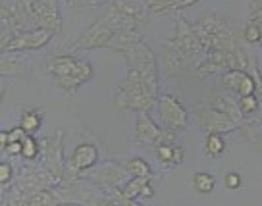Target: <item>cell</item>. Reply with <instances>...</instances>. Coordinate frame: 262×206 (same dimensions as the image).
<instances>
[{"label":"cell","instance_id":"cell-9","mask_svg":"<svg viewBox=\"0 0 262 206\" xmlns=\"http://www.w3.org/2000/svg\"><path fill=\"white\" fill-rule=\"evenodd\" d=\"M135 139L141 145L155 149L160 143L176 141V131L164 127V125H158L148 116V112H137V116H135Z\"/></svg>","mask_w":262,"mask_h":206},{"label":"cell","instance_id":"cell-30","mask_svg":"<svg viewBox=\"0 0 262 206\" xmlns=\"http://www.w3.org/2000/svg\"><path fill=\"white\" fill-rule=\"evenodd\" d=\"M243 39H245V42H249V44L258 42L260 31H258V25L254 24V21H249V24L245 25V29H243Z\"/></svg>","mask_w":262,"mask_h":206},{"label":"cell","instance_id":"cell-22","mask_svg":"<svg viewBox=\"0 0 262 206\" xmlns=\"http://www.w3.org/2000/svg\"><path fill=\"white\" fill-rule=\"evenodd\" d=\"M196 2H201V0H155L148 12L150 14H176L178 10L187 8Z\"/></svg>","mask_w":262,"mask_h":206},{"label":"cell","instance_id":"cell-13","mask_svg":"<svg viewBox=\"0 0 262 206\" xmlns=\"http://www.w3.org/2000/svg\"><path fill=\"white\" fill-rule=\"evenodd\" d=\"M220 81L224 89H228L237 97L256 91V79L249 70H228L220 75Z\"/></svg>","mask_w":262,"mask_h":206},{"label":"cell","instance_id":"cell-28","mask_svg":"<svg viewBox=\"0 0 262 206\" xmlns=\"http://www.w3.org/2000/svg\"><path fill=\"white\" fill-rule=\"evenodd\" d=\"M14 177H16V173H14V168L10 162L6 160H0V185H12L14 183Z\"/></svg>","mask_w":262,"mask_h":206},{"label":"cell","instance_id":"cell-3","mask_svg":"<svg viewBox=\"0 0 262 206\" xmlns=\"http://www.w3.org/2000/svg\"><path fill=\"white\" fill-rule=\"evenodd\" d=\"M162 49L166 50V72H181L185 67H193L195 70L196 62L203 58V47L199 41L195 27L189 24L183 16H178L176 19V31L170 41L162 42Z\"/></svg>","mask_w":262,"mask_h":206},{"label":"cell","instance_id":"cell-41","mask_svg":"<svg viewBox=\"0 0 262 206\" xmlns=\"http://www.w3.org/2000/svg\"><path fill=\"white\" fill-rule=\"evenodd\" d=\"M8 145V131H0V147L4 149Z\"/></svg>","mask_w":262,"mask_h":206},{"label":"cell","instance_id":"cell-42","mask_svg":"<svg viewBox=\"0 0 262 206\" xmlns=\"http://www.w3.org/2000/svg\"><path fill=\"white\" fill-rule=\"evenodd\" d=\"M4 93H6V81H4V77H0V102H2Z\"/></svg>","mask_w":262,"mask_h":206},{"label":"cell","instance_id":"cell-23","mask_svg":"<svg viewBox=\"0 0 262 206\" xmlns=\"http://www.w3.org/2000/svg\"><path fill=\"white\" fill-rule=\"evenodd\" d=\"M58 202L60 200H58V197L54 195L52 189H39L25 197V204L29 206H52L58 204Z\"/></svg>","mask_w":262,"mask_h":206},{"label":"cell","instance_id":"cell-8","mask_svg":"<svg viewBox=\"0 0 262 206\" xmlns=\"http://www.w3.org/2000/svg\"><path fill=\"white\" fill-rule=\"evenodd\" d=\"M156 116L160 120V124L172 131H183L189 125V114L185 106L181 104L180 99H176L173 95H158L155 104Z\"/></svg>","mask_w":262,"mask_h":206},{"label":"cell","instance_id":"cell-40","mask_svg":"<svg viewBox=\"0 0 262 206\" xmlns=\"http://www.w3.org/2000/svg\"><path fill=\"white\" fill-rule=\"evenodd\" d=\"M6 193H8V185H0V204L6 202Z\"/></svg>","mask_w":262,"mask_h":206},{"label":"cell","instance_id":"cell-15","mask_svg":"<svg viewBox=\"0 0 262 206\" xmlns=\"http://www.w3.org/2000/svg\"><path fill=\"white\" fill-rule=\"evenodd\" d=\"M195 31L199 35H218V33H226L229 31V25L226 21V17L222 16L220 12L216 10H205L201 12L196 21L193 24Z\"/></svg>","mask_w":262,"mask_h":206},{"label":"cell","instance_id":"cell-7","mask_svg":"<svg viewBox=\"0 0 262 206\" xmlns=\"http://www.w3.org/2000/svg\"><path fill=\"white\" fill-rule=\"evenodd\" d=\"M24 10L37 27L50 29L54 35L62 33V16L56 0H24Z\"/></svg>","mask_w":262,"mask_h":206},{"label":"cell","instance_id":"cell-38","mask_svg":"<svg viewBox=\"0 0 262 206\" xmlns=\"http://www.w3.org/2000/svg\"><path fill=\"white\" fill-rule=\"evenodd\" d=\"M155 197V189H152V185H150V181L143 187V191H141V200H150V198Z\"/></svg>","mask_w":262,"mask_h":206},{"label":"cell","instance_id":"cell-21","mask_svg":"<svg viewBox=\"0 0 262 206\" xmlns=\"http://www.w3.org/2000/svg\"><path fill=\"white\" fill-rule=\"evenodd\" d=\"M148 181H150V177H129L120 187V191H122V195L129 200L131 204H137L141 200V191H143V187Z\"/></svg>","mask_w":262,"mask_h":206},{"label":"cell","instance_id":"cell-31","mask_svg":"<svg viewBox=\"0 0 262 206\" xmlns=\"http://www.w3.org/2000/svg\"><path fill=\"white\" fill-rule=\"evenodd\" d=\"M14 25L12 24H2L0 25V52L6 50V44L10 42V39L14 37Z\"/></svg>","mask_w":262,"mask_h":206},{"label":"cell","instance_id":"cell-29","mask_svg":"<svg viewBox=\"0 0 262 206\" xmlns=\"http://www.w3.org/2000/svg\"><path fill=\"white\" fill-rule=\"evenodd\" d=\"M224 185H226V189L229 191H237L243 187V175L239 172H229L226 173V177H224Z\"/></svg>","mask_w":262,"mask_h":206},{"label":"cell","instance_id":"cell-2","mask_svg":"<svg viewBox=\"0 0 262 206\" xmlns=\"http://www.w3.org/2000/svg\"><path fill=\"white\" fill-rule=\"evenodd\" d=\"M158 99V75L127 67V74L114 91V104L118 110L150 112Z\"/></svg>","mask_w":262,"mask_h":206},{"label":"cell","instance_id":"cell-37","mask_svg":"<svg viewBox=\"0 0 262 206\" xmlns=\"http://www.w3.org/2000/svg\"><path fill=\"white\" fill-rule=\"evenodd\" d=\"M25 135H27V133H25L21 127H14V129L8 131V143H12V141H24Z\"/></svg>","mask_w":262,"mask_h":206},{"label":"cell","instance_id":"cell-12","mask_svg":"<svg viewBox=\"0 0 262 206\" xmlns=\"http://www.w3.org/2000/svg\"><path fill=\"white\" fill-rule=\"evenodd\" d=\"M39 156L42 160L41 164L62 181L66 168V160L62 154V131H58L56 137H45L41 141V154Z\"/></svg>","mask_w":262,"mask_h":206},{"label":"cell","instance_id":"cell-19","mask_svg":"<svg viewBox=\"0 0 262 206\" xmlns=\"http://www.w3.org/2000/svg\"><path fill=\"white\" fill-rule=\"evenodd\" d=\"M228 150V143L222 137V133L210 131L205 135V141H203V154L210 160H218L220 156L226 154Z\"/></svg>","mask_w":262,"mask_h":206},{"label":"cell","instance_id":"cell-18","mask_svg":"<svg viewBox=\"0 0 262 206\" xmlns=\"http://www.w3.org/2000/svg\"><path fill=\"white\" fill-rule=\"evenodd\" d=\"M208 104H210L214 110H218L220 114L231 118V120H237V122H245L247 120V118H243L241 112H239L237 102L233 99H229L228 95H224V93H214L212 99L208 100Z\"/></svg>","mask_w":262,"mask_h":206},{"label":"cell","instance_id":"cell-5","mask_svg":"<svg viewBox=\"0 0 262 206\" xmlns=\"http://www.w3.org/2000/svg\"><path fill=\"white\" fill-rule=\"evenodd\" d=\"M195 122L199 125V129H203L205 133L216 131V133H229L235 129H243V131H251L256 129L258 125V118H247L245 122H237L231 120L228 116L220 114L218 110H214L208 102H199L195 106Z\"/></svg>","mask_w":262,"mask_h":206},{"label":"cell","instance_id":"cell-17","mask_svg":"<svg viewBox=\"0 0 262 206\" xmlns=\"http://www.w3.org/2000/svg\"><path fill=\"white\" fill-rule=\"evenodd\" d=\"M155 156L162 166L168 168H176L185 162V149L178 145L176 141H168V143H160L155 147Z\"/></svg>","mask_w":262,"mask_h":206},{"label":"cell","instance_id":"cell-4","mask_svg":"<svg viewBox=\"0 0 262 206\" xmlns=\"http://www.w3.org/2000/svg\"><path fill=\"white\" fill-rule=\"evenodd\" d=\"M45 66H47V72L52 75L54 83L68 93H75L81 85L91 81L95 75V70L89 60L74 56L72 52L50 56Z\"/></svg>","mask_w":262,"mask_h":206},{"label":"cell","instance_id":"cell-27","mask_svg":"<svg viewBox=\"0 0 262 206\" xmlns=\"http://www.w3.org/2000/svg\"><path fill=\"white\" fill-rule=\"evenodd\" d=\"M237 106L239 112L243 118H253L258 110H260V104H258V97L251 93V95H243V97H237Z\"/></svg>","mask_w":262,"mask_h":206},{"label":"cell","instance_id":"cell-35","mask_svg":"<svg viewBox=\"0 0 262 206\" xmlns=\"http://www.w3.org/2000/svg\"><path fill=\"white\" fill-rule=\"evenodd\" d=\"M253 75H254V79H256V91H254V95L258 97V104H260V112H262V75H260V72L256 70V62H254Z\"/></svg>","mask_w":262,"mask_h":206},{"label":"cell","instance_id":"cell-16","mask_svg":"<svg viewBox=\"0 0 262 206\" xmlns=\"http://www.w3.org/2000/svg\"><path fill=\"white\" fill-rule=\"evenodd\" d=\"M98 156H100V152L95 145H91V143H81V145H77L74 149V152L70 154V160H66L70 168H74L75 172L81 173L83 170H89L93 166L98 162Z\"/></svg>","mask_w":262,"mask_h":206},{"label":"cell","instance_id":"cell-24","mask_svg":"<svg viewBox=\"0 0 262 206\" xmlns=\"http://www.w3.org/2000/svg\"><path fill=\"white\" fill-rule=\"evenodd\" d=\"M41 125H42V114L39 110H27L19 118V127L25 133H33L35 135V133L41 129Z\"/></svg>","mask_w":262,"mask_h":206},{"label":"cell","instance_id":"cell-14","mask_svg":"<svg viewBox=\"0 0 262 206\" xmlns=\"http://www.w3.org/2000/svg\"><path fill=\"white\" fill-rule=\"evenodd\" d=\"M31 72V58L24 52H0V77H24Z\"/></svg>","mask_w":262,"mask_h":206},{"label":"cell","instance_id":"cell-32","mask_svg":"<svg viewBox=\"0 0 262 206\" xmlns=\"http://www.w3.org/2000/svg\"><path fill=\"white\" fill-rule=\"evenodd\" d=\"M68 4L72 6V10L75 12H85L87 8H93L97 4H102L100 0H68Z\"/></svg>","mask_w":262,"mask_h":206},{"label":"cell","instance_id":"cell-33","mask_svg":"<svg viewBox=\"0 0 262 206\" xmlns=\"http://www.w3.org/2000/svg\"><path fill=\"white\" fill-rule=\"evenodd\" d=\"M251 131L254 133V129H251ZM245 135L249 137V143L253 145V150H254V152L262 156V131L260 133H254V135H251V133H245Z\"/></svg>","mask_w":262,"mask_h":206},{"label":"cell","instance_id":"cell-20","mask_svg":"<svg viewBox=\"0 0 262 206\" xmlns=\"http://www.w3.org/2000/svg\"><path fill=\"white\" fill-rule=\"evenodd\" d=\"M123 170L127 172L129 177H155V172H152V168L148 164L145 158L141 156H133V158H127L125 162H123Z\"/></svg>","mask_w":262,"mask_h":206},{"label":"cell","instance_id":"cell-36","mask_svg":"<svg viewBox=\"0 0 262 206\" xmlns=\"http://www.w3.org/2000/svg\"><path fill=\"white\" fill-rule=\"evenodd\" d=\"M262 16V0H251V8H249V19Z\"/></svg>","mask_w":262,"mask_h":206},{"label":"cell","instance_id":"cell-1","mask_svg":"<svg viewBox=\"0 0 262 206\" xmlns=\"http://www.w3.org/2000/svg\"><path fill=\"white\" fill-rule=\"evenodd\" d=\"M137 25H139V21L135 17L127 16L118 8H114L112 4H108L106 10L77 37V41L70 47V52L108 49L110 42L114 41V37H118V35L137 33Z\"/></svg>","mask_w":262,"mask_h":206},{"label":"cell","instance_id":"cell-10","mask_svg":"<svg viewBox=\"0 0 262 206\" xmlns=\"http://www.w3.org/2000/svg\"><path fill=\"white\" fill-rule=\"evenodd\" d=\"M19 187V191L24 193L25 197L31 195L39 189H52L56 183H60L56 175L52 172H49L45 166H31L27 164L25 168H21V172L17 175V179L14 181Z\"/></svg>","mask_w":262,"mask_h":206},{"label":"cell","instance_id":"cell-25","mask_svg":"<svg viewBox=\"0 0 262 206\" xmlns=\"http://www.w3.org/2000/svg\"><path fill=\"white\" fill-rule=\"evenodd\" d=\"M216 187V177L208 172H196L193 175V189L201 195H210Z\"/></svg>","mask_w":262,"mask_h":206},{"label":"cell","instance_id":"cell-26","mask_svg":"<svg viewBox=\"0 0 262 206\" xmlns=\"http://www.w3.org/2000/svg\"><path fill=\"white\" fill-rule=\"evenodd\" d=\"M39 154H41V143L35 139L33 133H27L21 141V158L27 162H33L39 158Z\"/></svg>","mask_w":262,"mask_h":206},{"label":"cell","instance_id":"cell-34","mask_svg":"<svg viewBox=\"0 0 262 206\" xmlns=\"http://www.w3.org/2000/svg\"><path fill=\"white\" fill-rule=\"evenodd\" d=\"M4 152L8 156H21V141H12L4 147Z\"/></svg>","mask_w":262,"mask_h":206},{"label":"cell","instance_id":"cell-6","mask_svg":"<svg viewBox=\"0 0 262 206\" xmlns=\"http://www.w3.org/2000/svg\"><path fill=\"white\" fill-rule=\"evenodd\" d=\"M79 177L81 179H87L91 181L93 185H97L98 189H102L104 193L108 191H114L118 187H122L125 179L129 177L127 172L123 170L122 164H118L114 160H104V162H100V164H95L93 168L89 170H83L79 173Z\"/></svg>","mask_w":262,"mask_h":206},{"label":"cell","instance_id":"cell-11","mask_svg":"<svg viewBox=\"0 0 262 206\" xmlns=\"http://www.w3.org/2000/svg\"><path fill=\"white\" fill-rule=\"evenodd\" d=\"M54 33L50 29L45 27H35V29H27V31H19L14 33V37L10 39L6 44L8 52H31V50H39L42 47H47L52 41Z\"/></svg>","mask_w":262,"mask_h":206},{"label":"cell","instance_id":"cell-39","mask_svg":"<svg viewBox=\"0 0 262 206\" xmlns=\"http://www.w3.org/2000/svg\"><path fill=\"white\" fill-rule=\"evenodd\" d=\"M249 21H254V24L258 25V31H260V39H258V44H260V50H262V16L253 17V19H249Z\"/></svg>","mask_w":262,"mask_h":206}]
</instances>
